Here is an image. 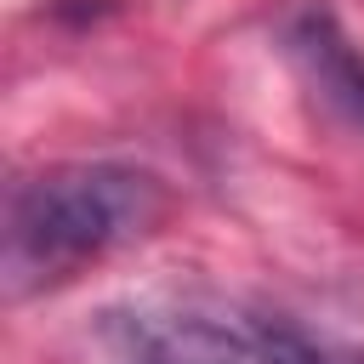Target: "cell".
Here are the masks:
<instances>
[{
  "label": "cell",
  "instance_id": "obj_1",
  "mask_svg": "<svg viewBox=\"0 0 364 364\" xmlns=\"http://www.w3.org/2000/svg\"><path fill=\"white\" fill-rule=\"evenodd\" d=\"M171 216V188L148 165L119 159H63L6 193L0 222V284L6 301H34L108 256L142 245Z\"/></svg>",
  "mask_w": 364,
  "mask_h": 364
},
{
  "label": "cell",
  "instance_id": "obj_2",
  "mask_svg": "<svg viewBox=\"0 0 364 364\" xmlns=\"http://www.w3.org/2000/svg\"><path fill=\"white\" fill-rule=\"evenodd\" d=\"M108 364H358L284 313L210 290L131 296L97 313Z\"/></svg>",
  "mask_w": 364,
  "mask_h": 364
},
{
  "label": "cell",
  "instance_id": "obj_3",
  "mask_svg": "<svg viewBox=\"0 0 364 364\" xmlns=\"http://www.w3.org/2000/svg\"><path fill=\"white\" fill-rule=\"evenodd\" d=\"M279 51L324 108L364 125V46L341 28L324 0H296L279 17Z\"/></svg>",
  "mask_w": 364,
  "mask_h": 364
}]
</instances>
